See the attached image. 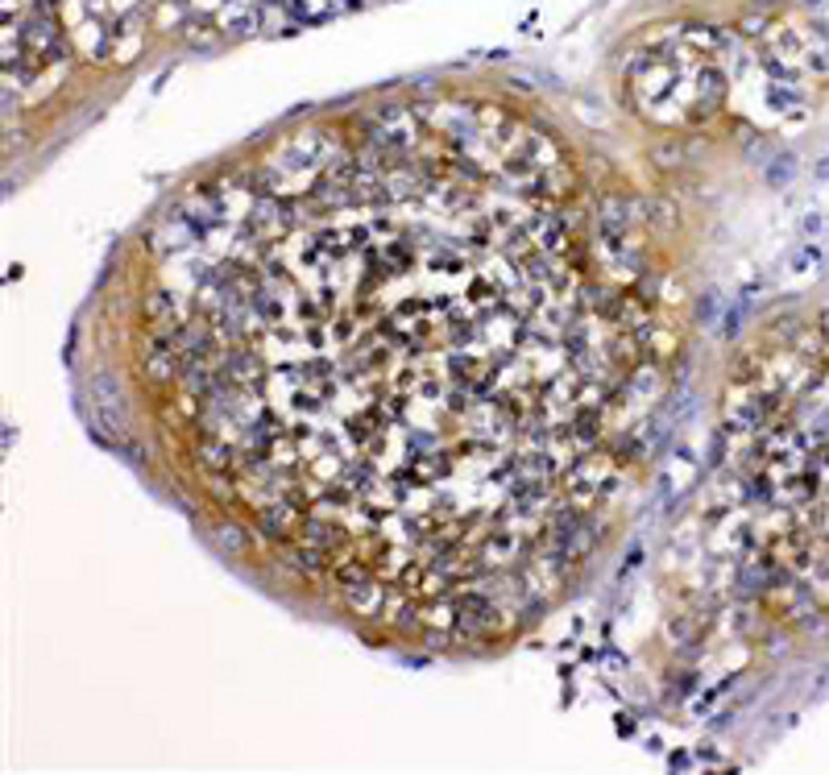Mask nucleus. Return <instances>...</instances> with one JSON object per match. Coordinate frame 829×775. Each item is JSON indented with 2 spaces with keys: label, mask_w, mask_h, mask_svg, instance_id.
Returning a JSON list of instances; mask_svg holds the SVG:
<instances>
[{
  "label": "nucleus",
  "mask_w": 829,
  "mask_h": 775,
  "mask_svg": "<svg viewBox=\"0 0 829 775\" xmlns=\"http://www.w3.org/2000/svg\"><path fill=\"white\" fill-rule=\"evenodd\" d=\"M639 203L490 104H382L187 182L95 295L104 423L307 614L502 651L605 560L672 403Z\"/></svg>",
  "instance_id": "1"
}]
</instances>
